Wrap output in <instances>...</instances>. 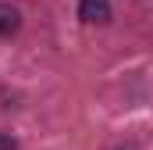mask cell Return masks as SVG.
<instances>
[{"label": "cell", "instance_id": "1", "mask_svg": "<svg viewBox=\"0 0 153 150\" xmlns=\"http://www.w3.org/2000/svg\"><path fill=\"white\" fill-rule=\"evenodd\" d=\"M78 18L85 25H107L114 18V7L111 0H78Z\"/></svg>", "mask_w": 153, "mask_h": 150}, {"label": "cell", "instance_id": "2", "mask_svg": "<svg viewBox=\"0 0 153 150\" xmlns=\"http://www.w3.org/2000/svg\"><path fill=\"white\" fill-rule=\"evenodd\" d=\"M22 29V11L11 4H0V39H11Z\"/></svg>", "mask_w": 153, "mask_h": 150}, {"label": "cell", "instance_id": "3", "mask_svg": "<svg viewBox=\"0 0 153 150\" xmlns=\"http://www.w3.org/2000/svg\"><path fill=\"white\" fill-rule=\"evenodd\" d=\"M0 150H18V140L7 136V132H0Z\"/></svg>", "mask_w": 153, "mask_h": 150}, {"label": "cell", "instance_id": "4", "mask_svg": "<svg viewBox=\"0 0 153 150\" xmlns=\"http://www.w3.org/2000/svg\"><path fill=\"white\" fill-rule=\"evenodd\" d=\"M114 150H139L135 143H121V147H114Z\"/></svg>", "mask_w": 153, "mask_h": 150}]
</instances>
